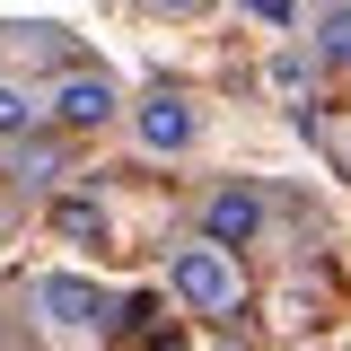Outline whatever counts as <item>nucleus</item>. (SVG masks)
Returning <instances> with one entry per match:
<instances>
[{
    "instance_id": "nucleus-2",
    "label": "nucleus",
    "mask_w": 351,
    "mask_h": 351,
    "mask_svg": "<svg viewBox=\"0 0 351 351\" xmlns=\"http://www.w3.org/2000/svg\"><path fill=\"white\" fill-rule=\"evenodd\" d=\"M36 307H44V325L71 334V343L106 334V299H97V281H80V272H44V281H36Z\"/></svg>"
},
{
    "instance_id": "nucleus-6",
    "label": "nucleus",
    "mask_w": 351,
    "mask_h": 351,
    "mask_svg": "<svg viewBox=\"0 0 351 351\" xmlns=\"http://www.w3.org/2000/svg\"><path fill=\"white\" fill-rule=\"evenodd\" d=\"M316 62L351 71V0H325V9H316Z\"/></svg>"
},
{
    "instance_id": "nucleus-3",
    "label": "nucleus",
    "mask_w": 351,
    "mask_h": 351,
    "mask_svg": "<svg viewBox=\"0 0 351 351\" xmlns=\"http://www.w3.org/2000/svg\"><path fill=\"white\" fill-rule=\"evenodd\" d=\"M132 132H141V149H158V158H176V149H193V132H202V114H193V97H184V88H149V97L132 106Z\"/></svg>"
},
{
    "instance_id": "nucleus-1",
    "label": "nucleus",
    "mask_w": 351,
    "mask_h": 351,
    "mask_svg": "<svg viewBox=\"0 0 351 351\" xmlns=\"http://www.w3.org/2000/svg\"><path fill=\"white\" fill-rule=\"evenodd\" d=\"M167 281H176V299L193 307V316H228V307H237V290H246L228 246H184V255L167 263Z\"/></svg>"
},
{
    "instance_id": "nucleus-8",
    "label": "nucleus",
    "mask_w": 351,
    "mask_h": 351,
    "mask_svg": "<svg viewBox=\"0 0 351 351\" xmlns=\"http://www.w3.org/2000/svg\"><path fill=\"white\" fill-rule=\"evenodd\" d=\"M53 228H62V237H106V211L71 193V202H53Z\"/></svg>"
},
{
    "instance_id": "nucleus-5",
    "label": "nucleus",
    "mask_w": 351,
    "mask_h": 351,
    "mask_svg": "<svg viewBox=\"0 0 351 351\" xmlns=\"http://www.w3.org/2000/svg\"><path fill=\"white\" fill-rule=\"evenodd\" d=\"M255 228H263V193L255 184H219L202 202V246H246Z\"/></svg>"
},
{
    "instance_id": "nucleus-10",
    "label": "nucleus",
    "mask_w": 351,
    "mask_h": 351,
    "mask_svg": "<svg viewBox=\"0 0 351 351\" xmlns=\"http://www.w3.org/2000/svg\"><path fill=\"white\" fill-rule=\"evenodd\" d=\"M272 88H281V97H299V88H307V62H299V53H281V62H272Z\"/></svg>"
},
{
    "instance_id": "nucleus-11",
    "label": "nucleus",
    "mask_w": 351,
    "mask_h": 351,
    "mask_svg": "<svg viewBox=\"0 0 351 351\" xmlns=\"http://www.w3.org/2000/svg\"><path fill=\"white\" fill-rule=\"evenodd\" d=\"M149 9H202V0H149Z\"/></svg>"
},
{
    "instance_id": "nucleus-4",
    "label": "nucleus",
    "mask_w": 351,
    "mask_h": 351,
    "mask_svg": "<svg viewBox=\"0 0 351 351\" xmlns=\"http://www.w3.org/2000/svg\"><path fill=\"white\" fill-rule=\"evenodd\" d=\"M114 80L106 71H71V80L53 88V123H71V132H97V123H114Z\"/></svg>"
},
{
    "instance_id": "nucleus-9",
    "label": "nucleus",
    "mask_w": 351,
    "mask_h": 351,
    "mask_svg": "<svg viewBox=\"0 0 351 351\" xmlns=\"http://www.w3.org/2000/svg\"><path fill=\"white\" fill-rule=\"evenodd\" d=\"M237 9H246V18H263V27H290V18H299V0H237Z\"/></svg>"
},
{
    "instance_id": "nucleus-7",
    "label": "nucleus",
    "mask_w": 351,
    "mask_h": 351,
    "mask_svg": "<svg viewBox=\"0 0 351 351\" xmlns=\"http://www.w3.org/2000/svg\"><path fill=\"white\" fill-rule=\"evenodd\" d=\"M27 132H36V97L0 80V141H27Z\"/></svg>"
}]
</instances>
